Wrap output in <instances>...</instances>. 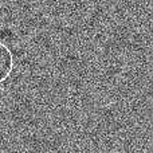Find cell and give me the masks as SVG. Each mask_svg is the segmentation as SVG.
Masks as SVG:
<instances>
[{
  "label": "cell",
  "instance_id": "6da1fadb",
  "mask_svg": "<svg viewBox=\"0 0 153 153\" xmlns=\"http://www.w3.org/2000/svg\"><path fill=\"white\" fill-rule=\"evenodd\" d=\"M13 70V55L7 45L0 42V83L11 75Z\"/></svg>",
  "mask_w": 153,
  "mask_h": 153
}]
</instances>
